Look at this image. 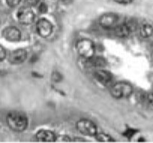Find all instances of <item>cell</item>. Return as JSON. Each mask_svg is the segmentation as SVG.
I'll return each instance as SVG.
<instances>
[{"label": "cell", "instance_id": "cell-1", "mask_svg": "<svg viewBox=\"0 0 153 143\" xmlns=\"http://www.w3.org/2000/svg\"><path fill=\"white\" fill-rule=\"evenodd\" d=\"M7 124L8 127L14 131L22 132L27 127V118L20 112H11L7 116Z\"/></svg>", "mask_w": 153, "mask_h": 143}, {"label": "cell", "instance_id": "cell-2", "mask_svg": "<svg viewBox=\"0 0 153 143\" xmlns=\"http://www.w3.org/2000/svg\"><path fill=\"white\" fill-rule=\"evenodd\" d=\"M76 51L78 54L86 60H89L94 57L95 53L93 42L87 39H80L76 43Z\"/></svg>", "mask_w": 153, "mask_h": 143}, {"label": "cell", "instance_id": "cell-3", "mask_svg": "<svg viewBox=\"0 0 153 143\" xmlns=\"http://www.w3.org/2000/svg\"><path fill=\"white\" fill-rule=\"evenodd\" d=\"M133 88L131 85L126 82H120L113 86L111 89V94L117 99L127 98L131 95Z\"/></svg>", "mask_w": 153, "mask_h": 143}, {"label": "cell", "instance_id": "cell-4", "mask_svg": "<svg viewBox=\"0 0 153 143\" xmlns=\"http://www.w3.org/2000/svg\"><path fill=\"white\" fill-rule=\"evenodd\" d=\"M76 129L78 130L81 133L86 136H93L97 134V127L95 124L89 120L79 121L76 123Z\"/></svg>", "mask_w": 153, "mask_h": 143}, {"label": "cell", "instance_id": "cell-5", "mask_svg": "<svg viewBox=\"0 0 153 143\" xmlns=\"http://www.w3.org/2000/svg\"><path fill=\"white\" fill-rule=\"evenodd\" d=\"M35 15L31 7H22L17 12V19L23 24H30L35 20Z\"/></svg>", "mask_w": 153, "mask_h": 143}, {"label": "cell", "instance_id": "cell-6", "mask_svg": "<svg viewBox=\"0 0 153 143\" xmlns=\"http://www.w3.org/2000/svg\"><path fill=\"white\" fill-rule=\"evenodd\" d=\"M36 29L38 35L43 38H46L52 33L53 25L48 20L42 18L37 22Z\"/></svg>", "mask_w": 153, "mask_h": 143}, {"label": "cell", "instance_id": "cell-7", "mask_svg": "<svg viewBox=\"0 0 153 143\" xmlns=\"http://www.w3.org/2000/svg\"><path fill=\"white\" fill-rule=\"evenodd\" d=\"M119 17L113 13H107L100 17V24L104 29H113L117 26Z\"/></svg>", "mask_w": 153, "mask_h": 143}, {"label": "cell", "instance_id": "cell-8", "mask_svg": "<svg viewBox=\"0 0 153 143\" xmlns=\"http://www.w3.org/2000/svg\"><path fill=\"white\" fill-rule=\"evenodd\" d=\"M2 35L9 42H17L20 39L21 33L19 29L14 26H8L2 32Z\"/></svg>", "mask_w": 153, "mask_h": 143}, {"label": "cell", "instance_id": "cell-9", "mask_svg": "<svg viewBox=\"0 0 153 143\" xmlns=\"http://www.w3.org/2000/svg\"><path fill=\"white\" fill-rule=\"evenodd\" d=\"M27 57V53L24 49H17L12 51L9 55V62L13 64L23 63Z\"/></svg>", "mask_w": 153, "mask_h": 143}, {"label": "cell", "instance_id": "cell-10", "mask_svg": "<svg viewBox=\"0 0 153 143\" xmlns=\"http://www.w3.org/2000/svg\"><path fill=\"white\" fill-rule=\"evenodd\" d=\"M95 79L98 81L99 83L102 84L104 85H107L111 83L113 80V76L109 72L105 70H98L95 72Z\"/></svg>", "mask_w": 153, "mask_h": 143}, {"label": "cell", "instance_id": "cell-11", "mask_svg": "<svg viewBox=\"0 0 153 143\" xmlns=\"http://www.w3.org/2000/svg\"><path fill=\"white\" fill-rule=\"evenodd\" d=\"M36 138L38 141L45 142H55L56 139V137L53 132L46 130L38 131L36 134Z\"/></svg>", "mask_w": 153, "mask_h": 143}, {"label": "cell", "instance_id": "cell-12", "mask_svg": "<svg viewBox=\"0 0 153 143\" xmlns=\"http://www.w3.org/2000/svg\"><path fill=\"white\" fill-rule=\"evenodd\" d=\"M114 32L115 34H116V35L118 36V37L125 38L128 36L130 32H131L130 29H128L127 25H126V23H123V24H120L118 25V26H115Z\"/></svg>", "mask_w": 153, "mask_h": 143}, {"label": "cell", "instance_id": "cell-13", "mask_svg": "<svg viewBox=\"0 0 153 143\" xmlns=\"http://www.w3.org/2000/svg\"><path fill=\"white\" fill-rule=\"evenodd\" d=\"M140 35L143 38H149L153 34V27L149 24H144L140 28Z\"/></svg>", "mask_w": 153, "mask_h": 143}, {"label": "cell", "instance_id": "cell-14", "mask_svg": "<svg viewBox=\"0 0 153 143\" xmlns=\"http://www.w3.org/2000/svg\"><path fill=\"white\" fill-rule=\"evenodd\" d=\"M88 60H89V62H90L91 66H95V67H103V66H106V64H107L105 59L101 57H93Z\"/></svg>", "mask_w": 153, "mask_h": 143}, {"label": "cell", "instance_id": "cell-15", "mask_svg": "<svg viewBox=\"0 0 153 143\" xmlns=\"http://www.w3.org/2000/svg\"><path fill=\"white\" fill-rule=\"evenodd\" d=\"M96 137L97 140L99 142H113V139L111 136H110L107 134L101 133H97L95 136Z\"/></svg>", "mask_w": 153, "mask_h": 143}, {"label": "cell", "instance_id": "cell-16", "mask_svg": "<svg viewBox=\"0 0 153 143\" xmlns=\"http://www.w3.org/2000/svg\"><path fill=\"white\" fill-rule=\"evenodd\" d=\"M126 24L127 25V26L130 29L131 32H134L137 29V21L134 20V19H129V20L126 21Z\"/></svg>", "mask_w": 153, "mask_h": 143}, {"label": "cell", "instance_id": "cell-17", "mask_svg": "<svg viewBox=\"0 0 153 143\" xmlns=\"http://www.w3.org/2000/svg\"><path fill=\"white\" fill-rule=\"evenodd\" d=\"M38 10H39V11H40L42 14H45V13L48 12V5H47L45 2H42V3H41L40 5H39Z\"/></svg>", "mask_w": 153, "mask_h": 143}, {"label": "cell", "instance_id": "cell-18", "mask_svg": "<svg viewBox=\"0 0 153 143\" xmlns=\"http://www.w3.org/2000/svg\"><path fill=\"white\" fill-rule=\"evenodd\" d=\"M20 1H21V0H6V2L10 7L14 8V7L17 6V5L20 4Z\"/></svg>", "mask_w": 153, "mask_h": 143}, {"label": "cell", "instance_id": "cell-19", "mask_svg": "<svg viewBox=\"0 0 153 143\" xmlns=\"http://www.w3.org/2000/svg\"><path fill=\"white\" fill-rule=\"evenodd\" d=\"M137 133V130H134V129H128L125 132L124 135L126 136V137H128V139L131 138L132 136H133L134 135L135 133Z\"/></svg>", "mask_w": 153, "mask_h": 143}, {"label": "cell", "instance_id": "cell-20", "mask_svg": "<svg viewBox=\"0 0 153 143\" xmlns=\"http://www.w3.org/2000/svg\"><path fill=\"white\" fill-rule=\"evenodd\" d=\"M25 1H26V4L27 5V6L29 7L35 6L40 2V0H25Z\"/></svg>", "mask_w": 153, "mask_h": 143}, {"label": "cell", "instance_id": "cell-21", "mask_svg": "<svg viewBox=\"0 0 153 143\" xmlns=\"http://www.w3.org/2000/svg\"><path fill=\"white\" fill-rule=\"evenodd\" d=\"M5 55H6V53H5V49L3 48V47L0 45V61H2L5 59Z\"/></svg>", "mask_w": 153, "mask_h": 143}, {"label": "cell", "instance_id": "cell-22", "mask_svg": "<svg viewBox=\"0 0 153 143\" xmlns=\"http://www.w3.org/2000/svg\"><path fill=\"white\" fill-rule=\"evenodd\" d=\"M114 1L120 4H129L132 2V0H114Z\"/></svg>", "mask_w": 153, "mask_h": 143}, {"label": "cell", "instance_id": "cell-23", "mask_svg": "<svg viewBox=\"0 0 153 143\" xmlns=\"http://www.w3.org/2000/svg\"><path fill=\"white\" fill-rule=\"evenodd\" d=\"M60 77H61V76H60L59 73H53V79L54 81H56V82L59 81V79H61Z\"/></svg>", "mask_w": 153, "mask_h": 143}, {"label": "cell", "instance_id": "cell-24", "mask_svg": "<svg viewBox=\"0 0 153 143\" xmlns=\"http://www.w3.org/2000/svg\"><path fill=\"white\" fill-rule=\"evenodd\" d=\"M147 100H148L150 104L153 106V94H149L147 96Z\"/></svg>", "mask_w": 153, "mask_h": 143}]
</instances>
